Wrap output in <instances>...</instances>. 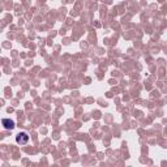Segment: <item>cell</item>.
Returning a JSON list of instances; mask_svg holds the SVG:
<instances>
[{
	"label": "cell",
	"instance_id": "obj_1",
	"mask_svg": "<svg viewBox=\"0 0 167 167\" xmlns=\"http://www.w3.org/2000/svg\"><path fill=\"white\" fill-rule=\"evenodd\" d=\"M16 142L20 144V145H25L29 142V135L26 132H20L17 136H16Z\"/></svg>",
	"mask_w": 167,
	"mask_h": 167
},
{
	"label": "cell",
	"instance_id": "obj_2",
	"mask_svg": "<svg viewBox=\"0 0 167 167\" xmlns=\"http://www.w3.org/2000/svg\"><path fill=\"white\" fill-rule=\"evenodd\" d=\"M2 124L4 125L5 129H13L14 128V121L11 119H3L2 120Z\"/></svg>",
	"mask_w": 167,
	"mask_h": 167
}]
</instances>
